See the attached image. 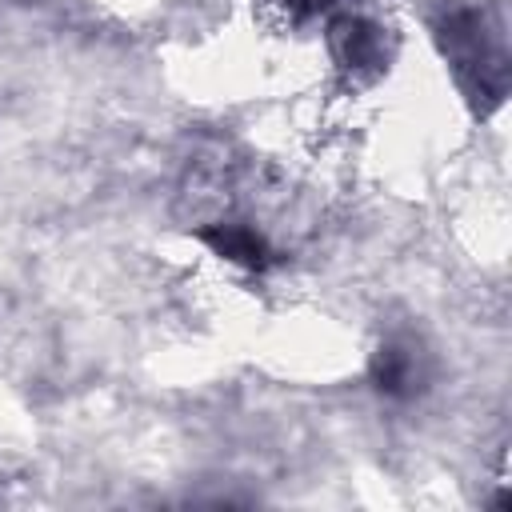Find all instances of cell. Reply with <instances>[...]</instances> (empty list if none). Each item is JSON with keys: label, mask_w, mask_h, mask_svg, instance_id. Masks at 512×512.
<instances>
[{"label": "cell", "mask_w": 512, "mask_h": 512, "mask_svg": "<svg viewBox=\"0 0 512 512\" xmlns=\"http://www.w3.org/2000/svg\"><path fill=\"white\" fill-rule=\"evenodd\" d=\"M372 384L388 400H412L416 392L428 388V356L416 340H384L372 356Z\"/></svg>", "instance_id": "obj_1"}, {"label": "cell", "mask_w": 512, "mask_h": 512, "mask_svg": "<svg viewBox=\"0 0 512 512\" xmlns=\"http://www.w3.org/2000/svg\"><path fill=\"white\" fill-rule=\"evenodd\" d=\"M196 236L220 260H232V264H244V268H268L272 264V252H268L264 236L248 224H212V228H200Z\"/></svg>", "instance_id": "obj_2"}, {"label": "cell", "mask_w": 512, "mask_h": 512, "mask_svg": "<svg viewBox=\"0 0 512 512\" xmlns=\"http://www.w3.org/2000/svg\"><path fill=\"white\" fill-rule=\"evenodd\" d=\"M304 4H312V8H316V4H328V0H304Z\"/></svg>", "instance_id": "obj_3"}]
</instances>
